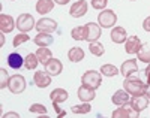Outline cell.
I'll list each match as a JSON object with an SVG mask.
<instances>
[{"label":"cell","instance_id":"cell-27","mask_svg":"<svg viewBox=\"0 0 150 118\" xmlns=\"http://www.w3.org/2000/svg\"><path fill=\"white\" fill-rule=\"evenodd\" d=\"M39 64V60H38V57H36V54H27V57L24 58V66H26V69H29V70H33V69H36V66Z\"/></svg>","mask_w":150,"mask_h":118},{"label":"cell","instance_id":"cell-6","mask_svg":"<svg viewBox=\"0 0 150 118\" xmlns=\"http://www.w3.org/2000/svg\"><path fill=\"white\" fill-rule=\"evenodd\" d=\"M36 30L39 33H53L57 30V22L51 18H41L36 22Z\"/></svg>","mask_w":150,"mask_h":118},{"label":"cell","instance_id":"cell-16","mask_svg":"<svg viewBox=\"0 0 150 118\" xmlns=\"http://www.w3.org/2000/svg\"><path fill=\"white\" fill-rule=\"evenodd\" d=\"M14 27H17V25L14 24V18L11 15H6V14L0 15V30L3 33H11L14 30Z\"/></svg>","mask_w":150,"mask_h":118},{"label":"cell","instance_id":"cell-40","mask_svg":"<svg viewBox=\"0 0 150 118\" xmlns=\"http://www.w3.org/2000/svg\"><path fill=\"white\" fill-rule=\"evenodd\" d=\"M149 97H150V93H149Z\"/></svg>","mask_w":150,"mask_h":118},{"label":"cell","instance_id":"cell-26","mask_svg":"<svg viewBox=\"0 0 150 118\" xmlns=\"http://www.w3.org/2000/svg\"><path fill=\"white\" fill-rule=\"evenodd\" d=\"M89 49H90V52L93 55H96V57H101L104 52H105V49H104V45L99 42V41H95V42H90L89 44Z\"/></svg>","mask_w":150,"mask_h":118},{"label":"cell","instance_id":"cell-33","mask_svg":"<svg viewBox=\"0 0 150 118\" xmlns=\"http://www.w3.org/2000/svg\"><path fill=\"white\" fill-rule=\"evenodd\" d=\"M9 84V76L5 69H0V88H5Z\"/></svg>","mask_w":150,"mask_h":118},{"label":"cell","instance_id":"cell-7","mask_svg":"<svg viewBox=\"0 0 150 118\" xmlns=\"http://www.w3.org/2000/svg\"><path fill=\"white\" fill-rule=\"evenodd\" d=\"M138 115L140 114L131 106V103L123 105V106H120L119 109H116L112 112V118H137Z\"/></svg>","mask_w":150,"mask_h":118},{"label":"cell","instance_id":"cell-37","mask_svg":"<svg viewBox=\"0 0 150 118\" xmlns=\"http://www.w3.org/2000/svg\"><path fill=\"white\" fill-rule=\"evenodd\" d=\"M54 2L57 5H66V3H69V0H54Z\"/></svg>","mask_w":150,"mask_h":118},{"label":"cell","instance_id":"cell-1","mask_svg":"<svg viewBox=\"0 0 150 118\" xmlns=\"http://www.w3.org/2000/svg\"><path fill=\"white\" fill-rule=\"evenodd\" d=\"M147 87H149V84L141 81L137 73L125 78V81H123V88L126 90L131 96H138V94L147 93Z\"/></svg>","mask_w":150,"mask_h":118},{"label":"cell","instance_id":"cell-34","mask_svg":"<svg viewBox=\"0 0 150 118\" xmlns=\"http://www.w3.org/2000/svg\"><path fill=\"white\" fill-rule=\"evenodd\" d=\"M108 3V0H92V8L98 9V11H102Z\"/></svg>","mask_w":150,"mask_h":118},{"label":"cell","instance_id":"cell-11","mask_svg":"<svg viewBox=\"0 0 150 118\" xmlns=\"http://www.w3.org/2000/svg\"><path fill=\"white\" fill-rule=\"evenodd\" d=\"M62 70H63V64H62V61L57 60V58H51V60L45 64V72H47L48 75H51V76L60 75Z\"/></svg>","mask_w":150,"mask_h":118},{"label":"cell","instance_id":"cell-38","mask_svg":"<svg viewBox=\"0 0 150 118\" xmlns=\"http://www.w3.org/2000/svg\"><path fill=\"white\" fill-rule=\"evenodd\" d=\"M6 117H18L17 114H6Z\"/></svg>","mask_w":150,"mask_h":118},{"label":"cell","instance_id":"cell-32","mask_svg":"<svg viewBox=\"0 0 150 118\" xmlns=\"http://www.w3.org/2000/svg\"><path fill=\"white\" fill-rule=\"evenodd\" d=\"M30 112H35V114H41V115H45L47 114V108L44 105H39V103H33L30 105Z\"/></svg>","mask_w":150,"mask_h":118},{"label":"cell","instance_id":"cell-30","mask_svg":"<svg viewBox=\"0 0 150 118\" xmlns=\"http://www.w3.org/2000/svg\"><path fill=\"white\" fill-rule=\"evenodd\" d=\"M101 73L104 76H116V75H119V70L114 64H104L101 67Z\"/></svg>","mask_w":150,"mask_h":118},{"label":"cell","instance_id":"cell-5","mask_svg":"<svg viewBox=\"0 0 150 118\" xmlns=\"http://www.w3.org/2000/svg\"><path fill=\"white\" fill-rule=\"evenodd\" d=\"M8 88H9L11 93H14V94L23 93V91L26 90V79H24V76H21V75L11 76V78H9Z\"/></svg>","mask_w":150,"mask_h":118},{"label":"cell","instance_id":"cell-10","mask_svg":"<svg viewBox=\"0 0 150 118\" xmlns=\"http://www.w3.org/2000/svg\"><path fill=\"white\" fill-rule=\"evenodd\" d=\"M69 14L74 17V18H81L87 14V2L86 0H78V2H75L71 9H69Z\"/></svg>","mask_w":150,"mask_h":118},{"label":"cell","instance_id":"cell-3","mask_svg":"<svg viewBox=\"0 0 150 118\" xmlns=\"http://www.w3.org/2000/svg\"><path fill=\"white\" fill-rule=\"evenodd\" d=\"M101 75L102 73L98 72V70H87L83 75V78H81V82L84 85H87V87H92V88L96 90L99 85H101V82H102V76Z\"/></svg>","mask_w":150,"mask_h":118},{"label":"cell","instance_id":"cell-28","mask_svg":"<svg viewBox=\"0 0 150 118\" xmlns=\"http://www.w3.org/2000/svg\"><path fill=\"white\" fill-rule=\"evenodd\" d=\"M71 36H72V39H75V41H86V25L72 29Z\"/></svg>","mask_w":150,"mask_h":118},{"label":"cell","instance_id":"cell-9","mask_svg":"<svg viewBox=\"0 0 150 118\" xmlns=\"http://www.w3.org/2000/svg\"><path fill=\"white\" fill-rule=\"evenodd\" d=\"M147 105H149V93L138 94V96H132V99H131V106L138 114L147 108Z\"/></svg>","mask_w":150,"mask_h":118},{"label":"cell","instance_id":"cell-22","mask_svg":"<svg viewBox=\"0 0 150 118\" xmlns=\"http://www.w3.org/2000/svg\"><path fill=\"white\" fill-rule=\"evenodd\" d=\"M50 97H51V100L54 103H63L68 100L69 94H68V91L63 90V88H56L51 91V94H50Z\"/></svg>","mask_w":150,"mask_h":118},{"label":"cell","instance_id":"cell-24","mask_svg":"<svg viewBox=\"0 0 150 118\" xmlns=\"http://www.w3.org/2000/svg\"><path fill=\"white\" fill-rule=\"evenodd\" d=\"M68 58L71 61H74V63H78V61H81L84 58V51L81 48H78V46H74L68 52Z\"/></svg>","mask_w":150,"mask_h":118},{"label":"cell","instance_id":"cell-12","mask_svg":"<svg viewBox=\"0 0 150 118\" xmlns=\"http://www.w3.org/2000/svg\"><path fill=\"white\" fill-rule=\"evenodd\" d=\"M137 72H138V66H137V60H134V58L126 60L122 64V67H120V73L125 78H128V76H131V75H134Z\"/></svg>","mask_w":150,"mask_h":118},{"label":"cell","instance_id":"cell-4","mask_svg":"<svg viewBox=\"0 0 150 118\" xmlns=\"http://www.w3.org/2000/svg\"><path fill=\"white\" fill-rule=\"evenodd\" d=\"M17 27H18V30L23 32V33L30 32L32 29L36 27L35 18H33L30 14H21V15L17 18Z\"/></svg>","mask_w":150,"mask_h":118},{"label":"cell","instance_id":"cell-20","mask_svg":"<svg viewBox=\"0 0 150 118\" xmlns=\"http://www.w3.org/2000/svg\"><path fill=\"white\" fill-rule=\"evenodd\" d=\"M111 41L114 44L126 42V30H125L123 27H114L111 30Z\"/></svg>","mask_w":150,"mask_h":118},{"label":"cell","instance_id":"cell-39","mask_svg":"<svg viewBox=\"0 0 150 118\" xmlns=\"http://www.w3.org/2000/svg\"><path fill=\"white\" fill-rule=\"evenodd\" d=\"M129 2H135V0H129Z\"/></svg>","mask_w":150,"mask_h":118},{"label":"cell","instance_id":"cell-21","mask_svg":"<svg viewBox=\"0 0 150 118\" xmlns=\"http://www.w3.org/2000/svg\"><path fill=\"white\" fill-rule=\"evenodd\" d=\"M54 0H39V2L36 3V11L38 14H48V12H51L53 8H54Z\"/></svg>","mask_w":150,"mask_h":118},{"label":"cell","instance_id":"cell-19","mask_svg":"<svg viewBox=\"0 0 150 118\" xmlns=\"http://www.w3.org/2000/svg\"><path fill=\"white\" fill-rule=\"evenodd\" d=\"M8 64H9V67L12 69H21L24 66V58L18 54V52H11V54L8 55Z\"/></svg>","mask_w":150,"mask_h":118},{"label":"cell","instance_id":"cell-13","mask_svg":"<svg viewBox=\"0 0 150 118\" xmlns=\"http://www.w3.org/2000/svg\"><path fill=\"white\" fill-rule=\"evenodd\" d=\"M77 94H78V97H80V100H81V102H92V100L96 97L95 88L87 87V85H84V84L78 88Z\"/></svg>","mask_w":150,"mask_h":118},{"label":"cell","instance_id":"cell-31","mask_svg":"<svg viewBox=\"0 0 150 118\" xmlns=\"http://www.w3.org/2000/svg\"><path fill=\"white\" fill-rule=\"evenodd\" d=\"M29 39H30V36L27 34V33H20V34H17L15 37H14V41H12V45H14L15 48L17 46H20L21 44H24V42H27L29 41Z\"/></svg>","mask_w":150,"mask_h":118},{"label":"cell","instance_id":"cell-29","mask_svg":"<svg viewBox=\"0 0 150 118\" xmlns=\"http://www.w3.org/2000/svg\"><path fill=\"white\" fill-rule=\"evenodd\" d=\"M92 106H90V102H83L81 105H77V106H72L71 111L74 114H87V112H90Z\"/></svg>","mask_w":150,"mask_h":118},{"label":"cell","instance_id":"cell-23","mask_svg":"<svg viewBox=\"0 0 150 118\" xmlns=\"http://www.w3.org/2000/svg\"><path fill=\"white\" fill-rule=\"evenodd\" d=\"M36 57H38V60H39V63H42L45 66V64L53 58V54L47 46H39V49L36 51Z\"/></svg>","mask_w":150,"mask_h":118},{"label":"cell","instance_id":"cell-36","mask_svg":"<svg viewBox=\"0 0 150 118\" xmlns=\"http://www.w3.org/2000/svg\"><path fill=\"white\" fill-rule=\"evenodd\" d=\"M144 73H146V82L150 85V63H149V66L144 69Z\"/></svg>","mask_w":150,"mask_h":118},{"label":"cell","instance_id":"cell-17","mask_svg":"<svg viewBox=\"0 0 150 118\" xmlns=\"http://www.w3.org/2000/svg\"><path fill=\"white\" fill-rule=\"evenodd\" d=\"M129 93L126 90H119V91H116L114 93V96H112V103L114 105H117V106H123V105H126V103H129Z\"/></svg>","mask_w":150,"mask_h":118},{"label":"cell","instance_id":"cell-25","mask_svg":"<svg viewBox=\"0 0 150 118\" xmlns=\"http://www.w3.org/2000/svg\"><path fill=\"white\" fill-rule=\"evenodd\" d=\"M137 55H138V60L143 61V63H150V45L144 44L141 45V48L138 49V52H137Z\"/></svg>","mask_w":150,"mask_h":118},{"label":"cell","instance_id":"cell-41","mask_svg":"<svg viewBox=\"0 0 150 118\" xmlns=\"http://www.w3.org/2000/svg\"><path fill=\"white\" fill-rule=\"evenodd\" d=\"M11 2H14V0H11Z\"/></svg>","mask_w":150,"mask_h":118},{"label":"cell","instance_id":"cell-2","mask_svg":"<svg viewBox=\"0 0 150 118\" xmlns=\"http://www.w3.org/2000/svg\"><path fill=\"white\" fill-rule=\"evenodd\" d=\"M116 22H117V15H116V12L111 11V9H105L98 15V24L104 29L112 27Z\"/></svg>","mask_w":150,"mask_h":118},{"label":"cell","instance_id":"cell-35","mask_svg":"<svg viewBox=\"0 0 150 118\" xmlns=\"http://www.w3.org/2000/svg\"><path fill=\"white\" fill-rule=\"evenodd\" d=\"M143 29H144L146 32H150V17H147V18L144 20V22H143Z\"/></svg>","mask_w":150,"mask_h":118},{"label":"cell","instance_id":"cell-14","mask_svg":"<svg viewBox=\"0 0 150 118\" xmlns=\"http://www.w3.org/2000/svg\"><path fill=\"white\" fill-rule=\"evenodd\" d=\"M33 81L39 88H45L51 84V75H48L47 72H42V70H38L33 76Z\"/></svg>","mask_w":150,"mask_h":118},{"label":"cell","instance_id":"cell-8","mask_svg":"<svg viewBox=\"0 0 150 118\" xmlns=\"http://www.w3.org/2000/svg\"><path fill=\"white\" fill-rule=\"evenodd\" d=\"M101 37V25L96 22H87L86 24V41L87 42H95Z\"/></svg>","mask_w":150,"mask_h":118},{"label":"cell","instance_id":"cell-18","mask_svg":"<svg viewBox=\"0 0 150 118\" xmlns=\"http://www.w3.org/2000/svg\"><path fill=\"white\" fill-rule=\"evenodd\" d=\"M33 42L38 46H48L54 42V37H53L51 33H38L33 39Z\"/></svg>","mask_w":150,"mask_h":118},{"label":"cell","instance_id":"cell-15","mask_svg":"<svg viewBox=\"0 0 150 118\" xmlns=\"http://www.w3.org/2000/svg\"><path fill=\"white\" fill-rule=\"evenodd\" d=\"M141 41L138 36H131L126 39V45H125V49H126L128 54H137L138 49L141 48Z\"/></svg>","mask_w":150,"mask_h":118}]
</instances>
